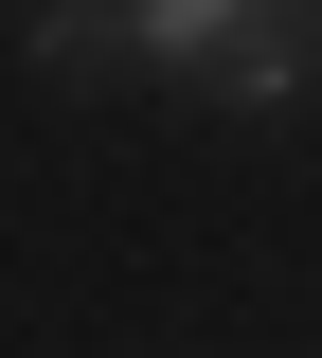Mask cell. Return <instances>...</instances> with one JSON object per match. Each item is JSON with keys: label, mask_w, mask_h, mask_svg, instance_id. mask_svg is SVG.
Masks as SVG:
<instances>
[{"label": "cell", "mask_w": 322, "mask_h": 358, "mask_svg": "<svg viewBox=\"0 0 322 358\" xmlns=\"http://www.w3.org/2000/svg\"><path fill=\"white\" fill-rule=\"evenodd\" d=\"M215 18H233V0H108V36H126L143 72H197V54H215Z\"/></svg>", "instance_id": "obj_2"}, {"label": "cell", "mask_w": 322, "mask_h": 358, "mask_svg": "<svg viewBox=\"0 0 322 358\" xmlns=\"http://www.w3.org/2000/svg\"><path fill=\"white\" fill-rule=\"evenodd\" d=\"M305 72H322V0H233L215 54H197L215 108H305Z\"/></svg>", "instance_id": "obj_1"}]
</instances>
